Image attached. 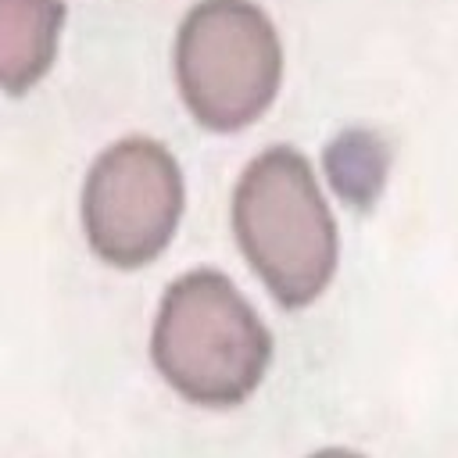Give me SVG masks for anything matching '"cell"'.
<instances>
[{
  "label": "cell",
  "instance_id": "cell-1",
  "mask_svg": "<svg viewBox=\"0 0 458 458\" xmlns=\"http://www.w3.org/2000/svg\"><path fill=\"white\" fill-rule=\"evenodd\" d=\"M233 233L283 308L311 304L333 279L340 240L308 157L293 147L258 154L233 193Z\"/></svg>",
  "mask_w": 458,
  "mask_h": 458
},
{
  "label": "cell",
  "instance_id": "cell-2",
  "mask_svg": "<svg viewBox=\"0 0 458 458\" xmlns=\"http://www.w3.org/2000/svg\"><path fill=\"white\" fill-rule=\"evenodd\" d=\"M150 354L186 401L233 408L258 390L272 361V333L222 272L200 268L165 290Z\"/></svg>",
  "mask_w": 458,
  "mask_h": 458
},
{
  "label": "cell",
  "instance_id": "cell-3",
  "mask_svg": "<svg viewBox=\"0 0 458 458\" xmlns=\"http://www.w3.org/2000/svg\"><path fill=\"white\" fill-rule=\"evenodd\" d=\"M279 79V32L254 0H200L190 7L175 36V82L204 129H247L276 100Z\"/></svg>",
  "mask_w": 458,
  "mask_h": 458
},
{
  "label": "cell",
  "instance_id": "cell-4",
  "mask_svg": "<svg viewBox=\"0 0 458 458\" xmlns=\"http://www.w3.org/2000/svg\"><path fill=\"white\" fill-rule=\"evenodd\" d=\"M182 200V172L157 140H118L93 161L82 186L86 240L100 261L140 268L175 236Z\"/></svg>",
  "mask_w": 458,
  "mask_h": 458
},
{
  "label": "cell",
  "instance_id": "cell-5",
  "mask_svg": "<svg viewBox=\"0 0 458 458\" xmlns=\"http://www.w3.org/2000/svg\"><path fill=\"white\" fill-rule=\"evenodd\" d=\"M61 21V0H0V89L25 93L47 75Z\"/></svg>",
  "mask_w": 458,
  "mask_h": 458
},
{
  "label": "cell",
  "instance_id": "cell-6",
  "mask_svg": "<svg viewBox=\"0 0 458 458\" xmlns=\"http://www.w3.org/2000/svg\"><path fill=\"white\" fill-rule=\"evenodd\" d=\"M326 165H329V179H333L336 193L347 197L351 204L365 208L369 200H376V193L383 186L386 150L369 132H347L326 150Z\"/></svg>",
  "mask_w": 458,
  "mask_h": 458
},
{
  "label": "cell",
  "instance_id": "cell-7",
  "mask_svg": "<svg viewBox=\"0 0 458 458\" xmlns=\"http://www.w3.org/2000/svg\"><path fill=\"white\" fill-rule=\"evenodd\" d=\"M311 458H361V454L344 451V447H326V451H318V454H311Z\"/></svg>",
  "mask_w": 458,
  "mask_h": 458
}]
</instances>
